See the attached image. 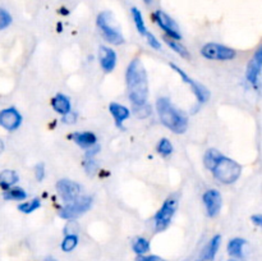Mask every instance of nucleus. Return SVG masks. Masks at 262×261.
<instances>
[{
	"instance_id": "13",
	"label": "nucleus",
	"mask_w": 262,
	"mask_h": 261,
	"mask_svg": "<svg viewBox=\"0 0 262 261\" xmlns=\"http://www.w3.org/2000/svg\"><path fill=\"white\" fill-rule=\"evenodd\" d=\"M261 67H262V50L258 48L256 50L255 55L251 58L250 63L247 66V71H246V77L247 81L252 84L253 87L257 89L258 83H260V74H261Z\"/></svg>"
},
{
	"instance_id": "20",
	"label": "nucleus",
	"mask_w": 262,
	"mask_h": 261,
	"mask_svg": "<svg viewBox=\"0 0 262 261\" xmlns=\"http://www.w3.org/2000/svg\"><path fill=\"white\" fill-rule=\"evenodd\" d=\"M19 177L18 174L15 173L14 170L12 169H5V170L0 171V188L5 189H9L14 186L15 183L18 182Z\"/></svg>"
},
{
	"instance_id": "28",
	"label": "nucleus",
	"mask_w": 262,
	"mask_h": 261,
	"mask_svg": "<svg viewBox=\"0 0 262 261\" xmlns=\"http://www.w3.org/2000/svg\"><path fill=\"white\" fill-rule=\"evenodd\" d=\"M173 145H171L170 141L168 140V138H161L160 141H159L158 146H156V151H158L160 155L163 156H169L173 154Z\"/></svg>"
},
{
	"instance_id": "7",
	"label": "nucleus",
	"mask_w": 262,
	"mask_h": 261,
	"mask_svg": "<svg viewBox=\"0 0 262 261\" xmlns=\"http://www.w3.org/2000/svg\"><path fill=\"white\" fill-rule=\"evenodd\" d=\"M96 25L99 27V30L101 31L105 40L109 44H113V45H122L124 42V37L120 33V31H118L117 28L110 25V14L107 12H102L97 15Z\"/></svg>"
},
{
	"instance_id": "6",
	"label": "nucleus",
	"mask_w": 262,
	"mask_h": 261,
	"mask_svg": "<svg viewBox=\"0 0 262 261\" xmlns=\"http://www.w3.org/2000/svg\"><path fill=\"white\" fill-rule=\"evenodd\" d=\"M201 55L207 60H220V61H228L235 58L237 53L234 49L229 48V46L220 45V44L209 42L206 45L202 46Z\"/></svg>"
},
{
	"instance_id": "16",
	"label": "nucleus",
	"mask_w": 262,
	"mask_h": 261,
	"mask_svg": "<svg viewBox=\"0 0 262 261\" xmlns=\"http://www.w3.org/2000/svg\"><path fill=\"white\" fill-rule=\"evenodd\" d=\"M220 243H222V235L216 234L209 241L206 246L204 247V250L201 251L199 256V260L197 261H211L214 260V257L216 256L217 250L220 247Z\"/></svg>"
},
{
	"instance_id": "2",
	"label": "nucleus",
	"mask_w": 262,
	"mask_h": 261,
	"mask_svg": "<svg viewBox=\"0 0 262 261\" xmlns=\"http://www.w3.org/2000/svg\"><path fill=\"white\" fill-rule=\"evenodd\" d=\"M156 109H158L161 123L171 132L178 133V135L186 132L188 128V118L184 113L174 107L166 97H159L156 101Z\"/></svg>"
},
{
	"instance_id": "12",
	"label": "nucleus",
	"mask_w": 262,
	"mask_h": 261,
	"mask_svg": "<svg viewBox=\"0 0 262 261\" xmlns=\"http://www.w3.org/2000/svg\"><path fill=\"white\" fill-rule=\"evenodd\" d=\"M202 201H204L207 215L210 217H215L219 215L223 206V199L222 194H220V192L217 189H207L204 193V196H202Z\"/></svg>"
},
{
	"instance_id": "22",
	"label": "nucleus",
	"mask_w": 262,
	"mask_h": 261,
	"mask_svg": "<svg viewBox=\"0 0 262 261\" xmlns=\"http://www.w3.org/2000/svg\"><path fill=\"white\" fill-rule=\"evenodd\" d=\"M223 156V154L220 151H217L216 148H209V150L205 153L204 156V164L206 166V169H209L210 171L214 169V166L216 165L217 161L220 160V158Z\"/></svg>"
},
{
	"instance_id": "27",
	"label": "nucleus",
	"mask_w": 262,
	"mask_h": 261,
	"mask_svg": "<svg viewBox=\"0 0 262 261\" xmlns=\"http://www.w3.org/2000/svg\"><path fill=\"white\" fill-rule=\"evenodd\" d=\"M78 235L77 234H68L66 235V238L63 240V242H61V250L64 251V252H71V251H73L74 248L77 247V245H78Z\"/></svg>"
},
{
	"instance_id": "31",
	"label": "nucleus",
	"mask_w": 262,
	"mask_h": 261,
	"mask_svg": "<svg viewBox=\"0 0 262 261\" xmlns=\"http://www.w3.org/2000/svg\"><path fill=\"white\" fill-rule=\"evenodd\" d=\"M35 177L37 179V182H42L45 178V164L38 163L35 166Z\"/></svg>"
},
{
	"instance_id": "15",
	"label": "nucleus",
	"mask_w": 262,
	"mask_h": 261,
	"mask_svg": "<svg viewBox=\"0 0 262 261\" xmlns=\"http://www.w3.org/2000/svg\"><path fill=\"white\" fill-rule=\"evenodd\" d=\"M109 112H110V114L113 115V118H114L115 125H117L119 129H124V125H123V123H124V120H127L128 118H129V115H130L129 109L122 104L112 102V104L109 105Z\"/></svg>"
},
{
	"instance_id": "32",
	"label": "nucleus",
	"mask_w": 262,
	"mask_h": 261,
	"mask_svg": "<svg viewBox=\"0 0 262 261\" xmlns=\"http://www.w3.org/2000/svg\"><path fill=\"white\" fill-rule=\"evenodd\" d=\"M137 261H166L164 260L163 257H160V256H155V255H150V256H138L137 257Z\"/></svg>"
},
{
	"instance_id": "1",
	"label": "nucleus",
	"mask_w": 262,
	"mask_h": 261,
	"mask_svg": "<svg viewBox=\"0 0 262 261\" xmlns=\"http://www.w3.org/2000/svg\"><path fill=\"white\" fill-rule=\"evenodd\" d=\"M125 82L128 87V97L136 106L146 105L148 96L147 73L142 61L138 58L133 59L127 67Z\"/></svg>"
},
{
	"instance_id": "10",
	"label": "nucleus",
	"mask_w": 262,
	"mask_h": 261,
	"mask_svg": "<svg viewBox=\"0 0 262 261\" xmlns=\"http://www.w3.org/2000/svg\"><path fill=\"white\" fill-rule=\"evenodd\" d=\"M56 191H58L59 196L63 200L66 204L74 201L79 197V192H81V186L76 182L71 181V179H60L56 183Z\"/></svg>"
},
{
	"instance_id": "21",
	"label": "nucleus",
	"mask_w": 262,
	"mask_h": 261,
	"mask_svg": "<svg viewBox=\"0 0 262 261\" xmlns=\"http://www.w3.org/2000/svg\"><path fill=\"white\" fill-rule=\"evenodd\" d=\"M164 41H165L166 45H168L171 50L176 51V53L178 54V55H181L183 59H187V60H189V59H191V54H189V51L187 50L186 46H183L182 44H179V41L173 40V38L168 37V36H164Z\"/></svg>"
},
{
	"instance_id": "37",
	"label": "nucleus",
	"mask_w": 262,
	"mask_h": 261,
	"mask_svg": "<svg viewBox=\"0 0 262 261\" xmlns=\"http://www.w3.org/2000/svg\"><path fill=\"white\" fill-rule=\"evenodd\" d=\"M152 2H154V0H143V3H145L146 5H151V4H152Z\"/></svg>"
},
{
	"instance_id": "33",
	"label": "nucleus",
	"mask_w": 262,
	"mask_h": 261,
	"mask_svg": "<svg viewBox=\"0 0 262 261\" xmlns=\"http://www.w3.org/2000/svg\"><path fill=\"white\" fill-rule=\"evenodd\" d=\"M76 117L77 115L74 114V113H72V110L71 112L68 113V114H66V115H63V123H66V124H72V123H74V120H76Z\"/></svg>"
},
{
	"instance_id": "5",
	"label": "nucleus",
	"mask_w": 262,
	"mask_h": 261,
	"mask_svg": "<svg viewBox=\"0 0 262 261\" xmlns=\"http://www.w3.org/2000/svg\"><path fill=\"white\" fill-rule=\"evenodd\" d=\"M92 206V197L91 196H83L78 197L74 201L66 204L60 210L58 211V215L61 219L72 220L76 217L81 216L84 212L89 211Z\"/></svg>"
},
{
	"instance_id": "3",
	"label": "nucleus",
	"mask_w": 262,
	"mask_h": 261,
	"mask_svg": "<svg viewBox=\"0 0 262 261\" xmlns=\"http://www.w3.org/2000/svg\"><path fill=\"white\" fill-rule=\"evenodd\" d=\"M212 174L216 181L223 184H232L238 181L242 173V166L233 159L223 155L212 169Z\"/></svg>"
},
{
	"instance_id": "11",
	"label": "nucleus",
	"mask_w": 262,
	"mask_h": 261,
	"mask_svg": "<svg viewBox=\"0 0 262 261\" xmlns=\"http://www.w3.org/2000/svg\"><path fill=\"white\" fill-rule=\"evenodd\" d=\"M22 124V115L15 107H5L0 110V127L13 132Z\"/></svg>"
},
{
	"instance_id": "36",
	"label": "nucleus",
	"mask_w": 262,
	"mask_h": 261,
	"mask_svg": "<svg viewBox=\"0 0 262 261\" xmlns=\"http://www.w3.org/2000/svg\"><path fill=\"white\" fill-rule=\"evenodd\" d=\"M3 151H4V142H3V141L0 140V154H2Z\"/></svg>"
},
{
	"instance_id": "23",
	"label": "nucleus",
	"mask_w": 262,
	"mask_h": 261,
	"mask_svg": "<svg viewBox=\"0 0 262 261\" xmlns=\"http://www.w3.org/2000/svg\"><path fill=\"white\" fill-rule=\"evenodd\" d=\"M3 197L5 200H10V201H23L27 199V192L20 187H12L9 189H5Z\"/></svg>"
},
{
	"instance_id": "9",
	"label": "nucleus",
	"mask_w": 262,
	"mask_h": 261,
	"mask_svg": "<svg viewBox=\"0 0 262 261\" xmlns=\"http://www.w3.org/2000/svg\"><path fill=\"white\" fill-rule=\"evenodd\" d=\"M170 68L179 74V77H181V79L184 82V83H187L189 87H191V90L193 91L194 96L197 97V100H199L200 104H204V102L207 101V99H209V96H210V92L206 87L202 86L201 83H199V82L194 81L193 78H191V77H189L188 74L183 71V69H181L178 66H176L174 63H170Z\"/></svg>"
},
{
	"instance_id": "39",
	"label": "nucleus",
	"mask_w": 262,
	"mask_h": 261,
	"mask_svg": "<svg viewBox=\"0 0 262 261\" xmlns=\"http://www.w3.org/2000/svg\"><path fill=\"white\" fill-rule=\"evenodd\" d=\"M230 261H235V260H230Z\"/></svg>"
},
{
	"instance_id": "25",
	"label": "nucleus",
	"mask_w": 262,
	"mask_h": 261,
	"mask_svg": "<svg viewBox=\"0 0 262 261\" xmlns=\"http://www.w3.org/2000/svg\"><path fill=\"white\" fill-rule=\"evenodd\" d=\"M150 247H151L150 242H148V241L143 237L136 238L132 243L133 251H135V253H137L138 256L146 255V253L150 251Z\"/></svg>"
},
{
	"instance_id": "14",
	"label": "nucleus",
	"mask_w": 262,
	"mask_h": 261,
	"mask_svg": "<svg viewBox=\"0 0 262 261\" xmlns=\"http://www.w3.org/2000/svg\"><path fill=\"white\" fill-rule=\"evenodd\" d=\"M99 61L104 72L110 73L114 71L115 66H117V53L107 46H100Z\"/></svg>"
},
{
	"instance_id": "18",
	"label": "nucleus",
	"mask_w": 262,
	"mask_h": 261,
	"mask_svg": "<svg viewBox=\"0 0 262 261\" xmlns=\"http://www.w3.org/2000/svg\"><path fill=\"white\" fill-rule=\"evenodd\" d=\"M51 106L60 115L68 114L72 110L71 100H69L68 96H66L63 94H58L53 97V100H51Z\"/></svg>"
},
{
	"instance_id": "8",
	"label": "nucleus",
	"mask_w": 262,
	"mask_h": 261,
	"mask_svg": "<svg viewBox=\"0 0 262 261\" xmlns=\"http://www.w3.org/2000/svg\"><path fill=\"white\" fill-rule=\"evenodd\" d=\"M152 17L154 20L158 23L159 27L165 32V36H168V37L177 41L182 40V35L181 32H179L178 25H177L176 20H174L173 18L169 17L165 12H163V10H156V12H154Z\"/></svg>"
},
{
	"instance_id": "34",
	"label": "nucleus",
	"mask_w": 262,
	"mask_h": 261,
	"mask_svg": "<svg viewBox=\"0 0 262 261\" xmlns=\"http://www.w3.org/2000/svg\"><path fill=\"white\" fill-rule=\"evenodd\" d=\"M95 169H96V163H95L94 160H91V159H89V160L86 161V170H87V173H94Z\"/></svg>"
},
{
	"instance_id": "24",
	"label": "nucleus",
	"mask_w": 262,
	"mask_h": 261,
	"mask_svg": "<svg viewBox=\"0 0 262 261\" xmlns=\"http://www.w3.org/2000/svg\"><path fill=\"white\" fill-rule=\"evenodd\" d=\"M130 13H132L133 20H135V25H136V28H137L138 33L145 36L148 31L147 28H146V23H145V19H143V15L142 13H141V10L138 9V8L133 7L132 9H130Z\"/></svg>"
},
{
	"instance_id": "29",
	"label": "nucleus",
	"mask_w": 262,
	"mask_h": 261,
	"mask_svg": "<svg viewBox=\"0 0 262 261\" xmlns=\"http://www.w3.org/2000/svg\"><path fill=\"white\" fill-rule=\"evenodd\" d=\"M13 22V18L10 15V13L8 10L0 8V31L5 30L7 27H9Z\"/></svg>"
},
{
	"instance_id": "17",
	"label": "nucleus",
	"mask_w": 262,
	"mask_h": 261,
	"mask_svg": "<svg viewBox=\"0 0 262 261\" xmlns=\"http://www.w3.org/2000/svg\"><path fill=\"white\" fill-rule=\"evenodd\" d=\"M71 137L79 147L87 148V150H89L90 147H92V146L96 145L97 142L96 135L92 132H89V130H86V132H76L73 133Z\"/></svg>"
},
{
	"instance_id": "26",
	"label": "nucleus",
	"mask_w": 262,
	"mask_h": 261,
	"mask_svg": "<svg viewBox=\"0 0 262 261\" xmlns=\"http://www.w3.org/2000/svg\"><path fill=\"white\" fill-rule=\"evenodd\" d=\"M40 206H41L40 200L33 199V200H31V201L22 202V204L18 205V210H19L20 212H23V214H31V212H33L35 210H37Z\"/></svg>"
},
{
	"instance_id": "19",
	"label": "nucleus",
	"mask_w": 262,
	"mask_h": 261,
	"mask_svg": "<svg viewBox=\"0 0 262 261\" xmlns=\"http://www.w3.org/2000/svg\"><path fill=\"white\" fill-rule=\"evenodd\" d=\"M247 246V241L242 240V238H233L228 243V253L232 257L242 258L245 256V247Z\"/></svg>"
},
{
	"instance_id": "30",
	"label": "nucleus",
	"mask_w": 262,
	"mask_h": 261,
	"mask_svg": "<svg viewBox=\"0 0 262 261\" xmlns=\"http://www.w3.org/2000/svg\"><path fill=\"white\" fill-rule=\"evenodd\" d=\"M145 37H146V40H147V44L151 46V48L155 49V50H160V49H161L160 41H159L158 38H156L155 36L152 35V33L147 32L145 35Z\"/></svg>"
},
{
	"instance_id": "38",
	"label": "nucleus",
	"mask_w": 262,
	"mask_h": 261,
	"mask_svg": "<svg viewBox=\"0 0 262 261\" xmlns=\"http://www.w3.org/2000/svg\"><path fill=\"white\" fill-rule=\"evenodd\" d=\"M45 261H56V260H54V258L53 257H48V258H46V260Z\"/></svg>"
},
{
	"instance_id": "35",
	"label": "nucleus",
	"mask_w": 262,
	"mask_h": 261,
	"mask_svg": "<svg viewBox=\"0 0 262 261\" xmlns=\"http://www.w3.org/2000/svg\"><path fill=\"white\" fill-rule=\"evenodd\" d=\"M251 220H252L253 224L257 225V227H261L262 225V215L261 214L252 215V216H251Z\"/></svg>"
},
{
	"instance_id": "4",
	"label": "nucleus",
	"mask_w": 262,
	"mask_h": 261,
	"mask_svg": "<svg viewBox=\"0 0 262 261\" xmlns=\"http://www.w3.org/2000/svg\"><path fill=\"white\" fill-rule=\"evenodd\" d=\"M177 207H178V200L176 196L168 197L164 201L163 206L160 207V210L156 212L155 217H154L156 232H163L170 225L171 219L177 211Z\"/></svg>"
}]
</instances>
